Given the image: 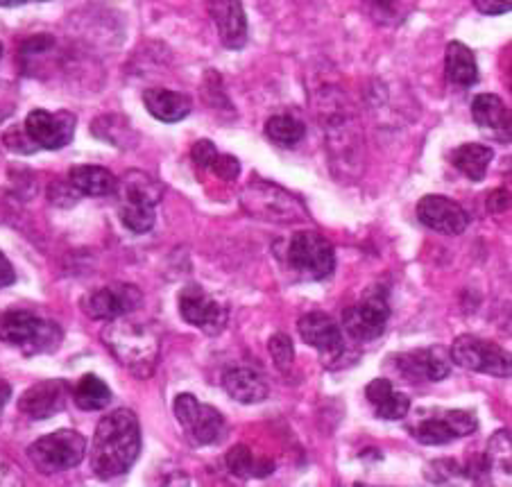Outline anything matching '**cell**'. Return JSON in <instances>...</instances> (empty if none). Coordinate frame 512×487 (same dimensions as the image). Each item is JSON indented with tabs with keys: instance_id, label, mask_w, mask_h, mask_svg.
<instances>
[{
	"instance_id": "d4e9b609",
	"label": "cell",
	"mask_w": 512,
	"mask_h": 487,
	"mask_svg": "<svg viewBox=\"0 0 512 487\" xmlns=\"http://www.w3.org/2000/svg\"><path fill=\"white\" fill-rule=\"evenodd\" d=\"M494 152L490 145L481 143H463L456 150H451V164L463 173L469 182H483L488 175L490 161Z\"/></svg>"
},
{
	"instance_id": "e575fe53",
	"label": "cell",
	"mask_w": 512,
	"mask_h": 487,
	"mask_svg": "<svg viewBox=\"0 0 512 487\" xmlns=\"http://www.w3.org/2000/svg\"><path fill=\"white\" fill-rule=\"evenodd\" d=\"M374 19H392L397 14L401 0H361Z\"/></svg>"
},
{
	"instance_id": "d6986e66",
	"label": "cell",
	"mask_w": 512,
	"mask_h": 487,
	"mask_svg": "<svg viewBox=\"0 0 512 487\" xmlns=\"http://www.w3.org/2000/svg\"><path fill=\"white\" fill-rule=\"evenodd\" d=\"M143 105L161 123H179L191 114L193 102L189 96L170 89L143 91Z\"/></svg>"
},
{
	"instance_id": "ac0fdd59",
	"label": "cell",
	"mask_w": 512,
	"mask_h": 487,
	"mask_svg": "<svg viewBox=\"0 0 512 487\" xmlns=\"http://www.w3.org/2000/svg\"><path fill=\"white\" fill-rule=\"evenodd\" d=\"M207 10L218 28L220 44L241 50L247 44V19L241 0H207Z\"/></svg>"
},
{
	"instance_id": "83f0119b",
	"label": "cell",
	"mask_w": 512,
	"mask_h": 487,
	"mask_svg": "<svg viewBox=\"0 0 512 487\" xmlns=\"http://www.w3.org/2000/svg\"><path fill=\"white\" fill-rule=\"evenodd\" d=\"M411 433L417 442L426 444V447H440V444H449L451 440L458 438L454 429L449 426L445 413L420 420L413 426Z\"/></svg>"
},
{
	"instance_id": "3957f363",
	"label": "cell",
	"mask_w": 512,
	"mask_h": 487,
	"mask_svg": "<svg viewBox=\"0 0 512 487\" xmlns=\"http://www.w3.org/2000/svg\"><path fill=\"white\" fill-rule=\"evenodd\" d=\"M118 193V218L134 234H145L155 227L157 204L161 202L164 189L157 179L141 170L125 173L116 186Z\"/></svg>"
},
{
	"instance_id": "7bdbcfd3",
	"label": "cell",
	"mask_w": 512,
	"mask_h": 487,
	"mask_svg": "<svg viewBox=\"0 0 512 487\" xmlns=\"http://www.w3.org/2000/svg\"><path fill=\"white\" fill-rule=\"evenodd\" d=\"M37 3H48V0H37Z\"/></svg>"
},
{
	"instance_id": "ab89813d",
	"label": "cell",
	"mask_w": 512,
	"mask_h": 487,
	"mask_svg": "<svg viewBox=\"0 0 512 487\" xmlns=\"http://www.w3.org/2000/svg\"><path fill=\"white\" fill-rule=\"evenodd\" d=\"M10 397H12L10 383L0 379V417H3V410H5V406H7V401H10Z\"/></svg>"
},
{
	"instance_id": "cb8c5ba5",
	"label": "cell",
	"mask_w": 512,
	"mask_h": 487,
	"mask_svg": "<svg viewBox=\"0 0 512 487\" xmlns=\"http://www.w3.org/2000/svg\"><path fill=\"white\" fill-rule=\"evenodd\" d=\"M445 73L449 84L460 89H469L479 82V64L472 50L460 41H451L445 53Z\"/></svg>"
},
{
	"instance_id": "8992f818",
	"label": "cell",
	"mask_w": 512,
	"mask_h": 487,
	"mask_svg": "<svg viewBox=\"0 0 512 487\" xmlns=\"http://www.w3.org/2000/svg\"><path fill=\"white\" fill-rule=\"evenodd\" d=\"M288 266L304 279L320 281L336 270V252L327 238L318 232H297L286 250Z\"/></svg>"
},
{
	"instance_id": "f546056e",
	"label": "cell",
	"mask_w": 512,
	"mask_h": 487,
	"mask_svg": "<svg viewBox=\"0 0 512 487\" xmlns=\"http://www.w3.org/2000/svg\"><path fill=\"white\" fill-rule=\"evenodd\" d=\"M268 349H270L272 361H275V365H277V370L288 372L290 367H293L295 347H293V340H290L286 333H275V336L270 338Z\"/></svg>"
},
{
	"instance_id": "5b68a950",
	"label": "cell",
	"mask_w": 512,
	"mask_h": 487,
	"mask_svg": "<svg viewBox=\"0 0 512 487\" xmlns=\"http://www.w3.org/2000/svg\"><path fill=\"white\" fill-rule=\"evenodd\" d=\"M28 454L41 472L57 474L82 463L84 456H87V440L78 431L59 429L30 444Z\"/></svg>"
},
{
	"instance_id": "7c38bea8",
	"label": "cell",
	"mask_w": 512,
	"mask_h": 487,
	"mask_svg": "<svg viewBox=\"0 0 512 487\" xmlns=\"http://www.w3.org/2000/svg\"><path fill=\"white\" fill-rule=\"evenodd\" d=\"M143 304V293L134 284H109L82 297V311L91 320H118Z\"/></svg>"
},
{
	"instance_id": "7402d4cb",
	"label": "cell",
	"mask_w": 512,
	"mask_h": 487,
	"mask_svg": "<svg viewBox=\"0 0 512 487\" xmlns=\"http://www.w3.org/2000/svg\"><path fill=\"white\" fill-rule=\"evenodd\" d=\"M472 118L481 130L497 132L501 139H510V109L494 93H481L472 102Z\"/></svg>"
},
{
	"instance_id": "484cf974",
	"label": "cell",
	"mask_w": 512,
	"mask_h": 487,
	"mask_svg": "<svg viewBox=\"0 0 512 487\" xmlns=\"http://www.w3.org/2000/svg\"><path fill=\"white\" fill-rule=\"evenodd\" d=\"M71 397L82 410H102L112 404V390L96 374H84L78 386L71 390Z\"/></svg>"
},
{
	"instance_id": "2e32d148",
	"label": "cell",
	"mask_w": 512,
	"mask_h": 487,
	"mask_svg": "<svg viewBox=\"0 0 512 487\" xmlns=\"http://www.w3.org/2000/svg\"><path fill=\"white\" fill-rule=\"evenodd\" d=\"M397 370L404 374L408 381H431L438 383L451 374V358L442 352L440 347L415 349V352L399 354Z\"/></svg>"
},
{
	"instance_id": "4dcf8cb0",
	"label": "cell",
	"mask_w": 512,
	"mask_h": 487,
	"mask_svg": "<svg viewBox=\"0 0 512 487\" xmlns=\"http://www.w3.org/2000/svg\"><path fill=\"white\" fill-rule=\"evenodd\" d=\"M445 417L458 438H465V435H472L479 429V420L472 410H445Z\"/></svg>"
},
{
	"instance_id": "ffe728a7",
	"label": "cell",
	"mask_w": 512,
	"mask_h": 487,
	"mask_svg": "<svg viewBox=\"0 0 512 487\" xmlns=\"http://www.w3.org/2000/svg\"><path fill=\"white\" fill-rule=\"evenodd\" d=\"M365 397H368L370 404L377 410V417L388 422L404 420L411 410V399H408L404 392H397L392 388L388 379H374L365 388Z\"/></svg>"
},
{
	"instance_id": "6da1fadb",
	"label": "cell",
	"mask_w": 512,
	"mask_h": 487,
	"mask_svg": "<svg viewBox=\"0 0 512 487\" xmlns=\"http://www.w3.org/2000/svg\"><path fill=\"white\" fill-rule=\"evenodd\" d=\"M141 454L139 417L130 408H116L102 417L93 433L89 463L98 478H116L130 472Z\"/></svg>"
},
{
	"instance_id": "4316f807",
	"label": "cell",
	"mask_w": 512,
	"mask_h": 487,
	"mask_svg": "<svg viewBox=\"0 0 512 487\" xmlns=\"http://www.w3.org/2000/svg\"><path fill=\"white\" fill-rule=\"evenodd\" d=\"M225 463L229 472L241 476V478H252V476H268L272 474V463L270 460H259L245 444H236L227 451Z\"/></svg>"
},
{
	"instance_id": "277c9868",
	"label": "cell",
	"mask_w": 512,
	"mask_h": 487,
	"mask_svg": "<svg viewBox=\"0 0 512 487\" xmlns=\"http://www.w3.org/2000/svg\"><path fill=\"white\" fill-rule=\"evenodd\" d=\"M0 340L12 347H19L23 354H50L62 345V329L57 322L41 320L30 311H5L0 313Z\"/></svg>"
},
{
	"instance_id": "52a82bcc",
	"label": "cell",
	"mask_w": 512,
	"mask_h": 487,
	"mask_svg": "<svg viewBox=\"0 0 512 487\" xmlns=\"http://www.w3.org/2000/svg\"><path fill=\"white\" fill-rule=\"evenodd\" d=\"M451 361L465 367V370L492 374V377L499 379H508L512 374L510 354L506 349H501L492 340L469 336V333L454 340V345H451Z\"/></svg>"
},
{
	"instance_id": "f35d334b",
	"label": "cell",
	"mask_w": 512,
	"mask_h": 487,
	"mask_svg": "<svg viewBox=\"0 0 512 487\" xmlns=\"http://www.w3.org/2000/svg\"><path fill=\"white\" fill-rule=\"evenodd\" d=\"M508 198H510L508 191H494L488 200V207L492 211H508V207H510Z\"/></svg>"
},
{
	"instance_id": "4fadbf2b",
	"label": "cell",
	"mask_w": 512,
	"mask_h": 487,
	"mask_svg": "<svg viewBox=\"0 0 512 487\" xmlns=\"http://www.w3.org/2000/svg\"><path fill=\"white\" fill-rule=\"evenodd\" d=\"M75 123H78V118L71 111L62 109L53 114V111L46 109H32L23 127L37 148L62 150L73 141Z\"/></svg>"
},
{
	"instance_id": "d590c367",
	"label": "cell",
	"mask_w": 512,
	"mask_h": 487,
	"mask_svg": "<svg viewBox=\"0 0 512 487\" xmlns=\"http://www.w3.org/2000/svg\"><path fill=\"white\" fill-rule=\"evenodd\" d=\"M216 155H218L216 145H213L207 139H202V141H198V143L193 145V159H195V164H198L200 168H209L211 161L216 159Z\"/></svg>"
},
{
	"instance_id": "9c48e42d",
	"label": "cell",
	"mask_w": 512,
	"mask_h": 487,
	"mask_svg": "<svg viewBox=\"0 0 512 487\" xmlns=\"http://www.w3.org/2000/svg\"><path fill=\"white\" fill-rule=\"evenodd\" d=\"M390 318L388 295L383 288H370L361 302L349 306L343 313V327L358 343H370L377 340Z\"/></svg>"
},
{
	"instance_id": "b9f144b4",
	"label": "cell",
	"mask_w": 512,
	"mask_h": 487,
	"mask_svg": "<svg viewBox=\"0 0 512 487\" xmlns=\"http://www.w3.org/2000/svg\"><path fill=\"white\" fill-rule=\"evenodd\" d=\"M0 57H3V44H0Z\"/></svg>"
},
{
	"instance_id": "7a4b0ae2",
	"label": "cell",
	"mask_w": 512,
	"mask_h": 487,
	"mask_svg": "<svg viewBox=\"0 0 512 487\" xmlns=\"http://www.w3.org/2000/svg\"><path fill=\"white\" fill-rule=\"evenodd\" d=\"M102 343L114 354L125 370H130L134 377L148 379L157 370L161 343L159 336L150 327H143L139 322L118 318L109 320L102 329Z\"/></svg>"
},
{
	"instance_id": "1f68e13d",
	"label": "cell",
	"mask_w": 512,
	"mask_h": 487,
	"mask_svg": "<svg viewBox=\"0 0 512 487\" xmlns=\"http://www.w3.org/2000/svg\"><path fill=\"white\" fill-rule=\"evenodd\" d=\"M3 141L7 148H10L12 152H19V155H32V152L37 150V145L32 143V139L28 136V132H25L23 125L10 127V130L5 132Z\"/></svg>"
},
{
	"instance_id": "836d02e7",
	"label": "cell",
	"mask_w": 512,
	"mask_h": 487,
	"mask_svg": "<svg viewBox=\"0 0 512 487\" xmlns=\"http://www.w3.org/2000/svg\"><path fill=\"white\" fill-rule=\"evenodd\" d=\"M23 474L19 465L14 460L7 458L5 454H0V487H14V485H23Z\"/></svg>"
},
{
	"instance_id": "8fae6325",
	"label": "cell",
	"mask_w": 512,
	"mask_h": 487,
	"mask_svg": "<svg viewBox=\"0 0 512 487\" xmlns=\"http://www.w3.org/2000/svg\"><path fill=\"white\" fill-rule=\"evenodd\" d=\"M177 306L184 322H189L191 327H198L207 336H218L227 327L225 306L198 284H189L179 290Z\"/></svg>"
},
{
	"instance_id": "e0dca14e",
	"label": "cell",
	"mask_w": 512,
	"mask_h": 487,
	"mask_svg": "<svg viewBox=\"0 0 512 487\" xmlns=\"http://www.w3.org/2000/svg\"><path fill=\"white\" fill-rule=\"evenodd\" d=\"M297 329H300L304 343L318 349L324 356H338L345 349L343 329H340V324L327 313L311 311L302 315L300 322H297Z\"/></svg>"
},
{
	"instance_id": "30bf717a",
	"label": "cell",
	"mask_w": 512,
	"mask_h": 487,
	"mask_svg": "<svg viewBox=\"0 0 512 487\" xmlns=\"http://www.w3.org/2000/svg\"><path fill=\"white\" fill-rule=\"evenodd\" d=\"M243 207L263 220H279V222H297L306 218V209L295 200L293 195L281 191L279 186L268 182L247 184L243 191Z\"/></svg>"
},
{
	"instance_id": "f1b7e54d",
	"label": "cell",
	"mask_w": 512,
	"mask_h": 487,
	"mask_svg": "<svg viewBox=\"0 0 512 487\" xmlns=\"http://www.w3.org/2000/svg\"><path fill=\"white\" fill-rule=\"evenodd\" d=\"M266 136L270 141H275L277 145H284V148H290V145H297L304 136H306V125L302 121H297L295 116H272L266 123Z\"/></svg>"
},
{
	"instance_id": "d6a6232c",
	"label": "cell",
	"mask_w": 512,
	"mask_h": 487,
	"mask_svg": "<svg viewBox=\"0 0 512 487\" xmlns=\"http://www.w3.org/2000/svg\"><path fill=\"white\" fill-rule=\"evenodd\" d=\"M209 168H211L216 175L227 179V182H234V179L238 177V173H241V166H238V159L232 157V155H216V159L211 161Z\"/></svg>"
},
{
	"instance_id": "9a60e30c",
	"label": "cell",
	"mask_w": 512,
	"mask_h": 487,
	"mask_svg": "<svg viewBox=\"0 0 512 487\" xmlns=\"http://www.w3.org/2000/svg\"><path fill=\"white\" fill-rule=\"evenodd\" d=\"M68 399H71V388L66 386L62 379L39 381L23 392L19 399V408L23 415L30 420H48L66 408Z\"/></svg>"
},
{
	"instance_id": "603a6c76",
	"label": "cell",
	"mask_w": 512,
	"mask_h": 487,
	"mask_svg": "<svg viewBox=\"0 0 512 487\" xmlns=\"http://www.w3.org/2000/svg\"><path fill=\"white\" fill-rule=\"evenodd\" d=\"M68 184L78 195H89V198H107L116 193L118 179L112 170L102 166H75L68 173Z\"/></svg>"
},
{
	"instance_id": "60d3db41",
	"label": "cell",
	"mask_w": 512,
	"mask_h": 487,
	"mask_svg": "<svg viewBox=\"0 0 512 487\" xmlns=\"http://www.w3.org/2000/svg\"><path fill=\"white\" fill-rule=\"evenodd\" d=\"M25 3H30V0H0V7H21Z\"/></svg>"
},
{
	"instance_id": "8d00e7d4",
	"label": "cell",
	"mask_w": 512,
	"mask_h": 487,
	"mask_svg": "<svg viewBox=\"0 0 512 487\" xmlns=\"http://www.w3.org/2000/svg\"><path fill=\"white\" fill-rule=\"evenodd\" d=\"M476 10L481 14L488 16H499V14H508L512 7V0H474Z\"/></svg>"
},
{
	"instance_id": "44dd1931",
	"label": "cell",
	"mask_w": 512,
	"mask_h": 487,
	"mask_svg": "<svg viewBox=\"0 0 512 487\" xmlns=\"http://www.w3.org/2000/svg\"><path fill=\"white\" fill-rule=\"evenodd\" d=\"M225 392L238 404H261L268 397V386L259 372L250 370V367H234V370L225 372L223 377Z\"/></svg>"
},
{
	"instance_id": "5bb4252c",
	"label": "cell",
	"mask_w": 512,
	"mask_h": 487,
	"mask_svg": "<svg viewBox=\"0 0 512 487\" xmlns=\"http://www.w3.org/2000/svg\"><path fill=\"white\" fill-rule=\"evenodd\" d=\"M417 220L433 232L447 236L463 234L469 225L467 211L447 195H424L417 202Z\"/></svg>"
},
{
	"instance_id": "74e56055",
	"label": "cell",
	"mask_w": 512,
	"mask_h": 487,
	"mask_svg": "<svg viewBox=\"0 0 512 487\" xmlns=\"http://www.w3.org/2000/svg\"><path fill=\"white\" fill-rule=\"evenodd\" d=\"M16 281V272H14V266L10 263V259L0 252V288H7L12 286Z\"/></svg>"
},
{
	"instance_id": "ba28073f",
	"label": "cell",
	"mask_w": 512,
	"mask_h": 487,
	"mask_svg": "<svg viewBox=\"0 0 512 487\" xmlns=\"http://www.w3.org/2000/svg\"><path fill=\"white\" fill-rule=\"evenodd\" d=\"M173 410L179 426H182L184 433L189 435V440L193 444H198V447L213 444L223 438L225 433L223 413L209 404H202L198 397L189 395V392H182V395L175 397Z\"/></svg>"
}]
</instances>
